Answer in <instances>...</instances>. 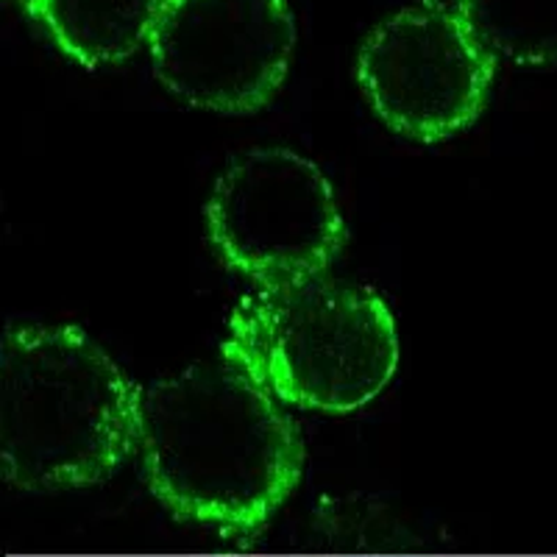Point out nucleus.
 <instances>
[{"mask_svg":"<svg viewBox=\"0 0 557 557\" xmlns=\"http://www.w3.org/2000/svg\"><path fill=\"white\" fill-rule=\"evenodd\" d=\"M137 451L173 513L223 530L262 524L305 471L296 424L223 357L143 387Z\"/></svg>","mask_w":557,"mask_h":557,"instance_id":"1","label":"nucleus"},{"mask_svg":"<svg viewBox=\"0 0 557 557\" xmlns=\"http://www.w3.org/2000/svg\"><path fill=\"white\" fill-rule=\"evenodd\" d=\"M139 396L76 326H9L0 341V466L28 491L82 487L137 451Z\"/></svg>","mask_w":557,"mask_h":557,"instance_id":"2","label":"nucleus"},{"mask_svg":"<svg viewBox=\"0 0 557 557\" xmlns=\"http://www.w3.org/2000/svg\"><path fill=\"white\" fill-rule=\"evenodd\" d=\"M221 357L276 401L355 412L396 374L399 335L382 296L321 273L243 296Z\"/></svg>","mask_w":557,"mask_h":557,"instance_id":"3","label":"nucleus"},{"mask_svg":"<svg viewBox=\"0 0 557 557\" xmlns=\"http://www.w3.org/2000/svg\"><path fill=\"white\" fill-rule=\"evenodd\" d=\"M207 235L228 271L273 287L330 271L348 232L315 162L290 148H251L218 176Z\"/></svg>","mask_w":557,"mask_h":557,"instance_id":"4","label":"nucleus"},{"mask_svg":"<svg viewBox=\"0 0 557 557\" xmlns=\"http://www.w3.org/2000/svg\"><path fill=\"white\" fill-rule=\"evenodd\" d=\"M293 51L287 0H162L148 34L159 84L178 101L223 114L271 103Z\"/></svg>","mask_w":557,"mask_h":557,"instance_id":"5","label":"nucleus"},{"mask_svg":"<svg viewBox=\"0 0 557 557\" xmlns=\"http://www.w3.org/2000/svg\"><path fill=\"white\" fill-rule=\"evenodd\" d=\"M496 57L444 7L401 9L368 34L357 82L393 132L441 143L482 114Z\"/></svg>","mask_w":557,"mask_h":557,"instance_id":"6","label":"nucleus"},{"mask_svg":"<svg viewBox=\"0 0 557 557\" xmlns=\"http://www.w3.org/2000/svg\"><path fill=\"white\" fill-rule=\"evenodd\" d=\"M20 7L82 67L132 59L148 45L162 0H20Z\"/></svg>","mask_w":557,"mask_h":557,"instance_id":"7","label":"nucleus"},{"mask_svg":"<svg viewBox=\"0 0 557 557\" xmlns=\"http://www.w3.org/2000/svg\"><path fill=\"white\" fill-rule=\"evenodd\" d=\"M457 14L496 59L557 62V0H455Z\"/></svg>","mask_w":557,"mask_h":557,"instance_id":"8","label":"nucleus"}]
</instances>
